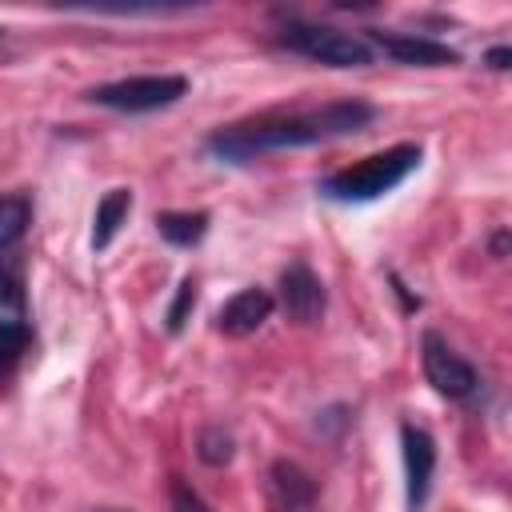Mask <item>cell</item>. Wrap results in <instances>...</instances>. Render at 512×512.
Here are the masks:
<instances>
[{"label":"cell","instance_id":"6da1fadb","mask_svg":"<svg viewBox=\"0 0 512 512\" xmlns=\"http://www.w3.org/2000/svg\"><path fill=\"white\" fill-rule=\"evenodd\" d=\"M376 116L372 104L364 100H332L308 112H292V116H260L248 124H232L212 132L208 148L212 156L228 160V164H248L264 152H284V148H304L316 140H332V136H348L368 128Z\"/></svg>","mask_w":512,"mask_h":512},{"label":"cell","instance_id":"7a4b0ae2","mask_svg":"<svg viewBox=\"0 0 512 512\" xmlns=\"http://www.w3.org/2000/svg\"><path fill=\"white\" fill-rule=\"evenodd\" d=\"M416 168H420V144H392L384 152L364 156L360 164H352L344 172H332L320 192L340 204H364V200H376V196L392 192L396 184H404Z\"/></svg>","mask_w":512,"mask_h":512},{"label":"cell","instance_id":"3957f363","mask_svg":"<svg viewBox=\"0 0 512 512\" xmlns=\"http://www.w3.org/2000/svg\"><path fill=\"white\" fill-rule=\"evenodd\" d=\"M280 44L296 56H308L316 64L328 68H364L372 64V48L364 36L344 32V28H328V24H308V20H288L280 28Z\"/></svg>","mask_w":512,"mask_h":512},{"label":"cell","instance_id":"277c9868","mask_svg":"<svg viewBox=\"0 0 512 512\" xmlns=\"http://www.w3.org/2000/svg\"><path fill=\"white\" fill-rule=\"evenodd\" d=\"M184 92H188L184 76L160 72V76H128V80L100 84L88 92V100L100 108H116V112H156V108L176 104Z\"/></svg>","mask_w":512,"mask_h":512},{"label":"cell","instance_id":"5b68a950","mask_svg":"<svg viewBox=\"0 0 512 512\" xmlns=\"http://www.w3.org/2000/svg\"><path fill=\"white\" fill-rule=\"evenodd\" d=\"M420 360H424L428 384H432L440 396H448V400H468V396L476 392V384H480L476 368H472L440 332H424V336H420Z\"/></svg>","mask_w":512,"mask_h":512},{"label":"cell","instance_id":"8992f818","mask_svg":"<svg viewBox=\"0 0 512 512\" xmlns=\"http://www.w3.org/2000/svg\"><path fill=\"white\" fill-rule=\"evenodd\" d=\"M400 452H404V480H408V508L420 512L428 504L432 492V472H436V440L416 428L404 424L400 428Z\"/></svg>","mask_w":512,"mask_h":512},{"label":"cell","instance_id":"52a82bcc","mask_svg":"<svg viewBox=\"0 0 512 512\" xmlns=\"http://www.w3.org/2000/svg\"><path fill=\"white\" fill-rule=\"evenodd\" d=\"M372 40L396 60V64H412V68H448L460 64V52L432 40V36H416V32H372Z\"/></svg>","mask_w":512,"mask_h":512},{"label":"cell","instance_id":"ba28073f","mask_svg":"<svg viewBox=\"0 0 512 512\" xmlns=\"http://www.w3.org/2000/svg\"><path fill=\"white\" fill-rule=\"evenodd\" d=\"M280 304H284V312L292 320L316 324L324 316V284H320V276L308 264H300V260L288 264L280 272Z\"/></svg>","mask_w":512,"mask_h":512},{"label":"cell","instance_id":"9c48e42d","mask_svg":"<svg viewBox=\"0 0 512 512\" xmlns=\"http://www.w3.org/2000/svg\"><path fill=\"white\" fill-rule=\"evenodd\" d=\"M272 316V296L264 288H244L232 300H224V308L216 312V328L224 336H248L256 332L264 320Z\"/></svg>","mask_w":512,"mask_h":512},{"label":"cell","instance_id":"30bf717a","mask_svg":"<svg viewBox=\"0 0 512 512\" xmlns=\"http://www.w3.org/2000/svg\"><path fill=\"white\" fill-rule=\"evenodd\" d=\"M272 488H276V496H280V504L288 512H308L316 504V480L292 460H276L272 464Z\"/></svg>","mask_w":512,"mask_h":512},{"label":"cell","instance_id":"8fae6325","mask_svg":"<svg viewBox=\"0 0 512 512\" xmlns=\"http://www.w3.org/2000/svg\"><path fill=\"white\" fill-rule=\"evenodd\" d=\"M128 212H132V192L128 188H112V192L100 196L96 216H92V248L96 252L112 244V236L120 232V224L128 220Z\"/></svg>","mask_w":512,"mask_h":512},{"label":"cell","instance_id":"7c38bea8","mask_svg":"<svg viewBox=\"0 0 512 512\" xmlns=\"http://www.w3.org/2000/svg\"><path fill=\"white\" fill-rule=\"evenodd\" d=\"M156 232L176 248H192L208 232V212H160L156 216Z\"/></svg>","mask_w":512,"mask_h":512},{"label":"cell","instance_id":"4fadbf2b","mask_svg":"<svg viewBox=\"0 0 512 512\" xmlns=\"http://www.w3.org/2000/svg\"><path fill=\"white\" fill-rule=\"evenodd\" d=\"M28 220H32V204H28V196H20V192L0 196V252L12 248V244L28 232Z\"/></svg>","mask_w":512,"mask_h":512},{"label":"cell","instance_id":"5bb4252c","mask_svg":"<svg viewBox=\"0 0 512 512\" xmlns=\"http://www.w3.org/2000/svg\"><path fill=\"white\" fill-rule=\"evenodd\" d=\"M28 344H32L28 324H20V328H4V332H0V392H4L8 380L16 376V368H20L24 352H28Z\"/></svg>","mask_w":512,"mask_h":512},{"label":"cell","instance_id":"9a60e30c","mask_svg":"<svg viewBox=\"0 0 512 512\" xmlns=\"http://www.w3.org/2000/svg\"><path fill=\"white\" fill-rule=\"evenodd\" d=\"M20 324H28V320H24V292H20V284L0 268V332H4V328H20Z\"/></svg>","mask_w":512,"mask_h":512},{"label":"cell","instance_id":"2e32d148","mask_svg":"<svg viewBox=\"0 0 512 512\" xmlns=\"http://www.w3.org/2000/svg\"><path fill=\"white\" fill-rule=\"evenodd\" d=\"M196 452H200V460H204V464L220 468V464H228V460H232V436H228L220 424H212V428H204V432H200Z\"/></svg>","mask_w":512,"mask_h":512},{"label":"cell","instance_id":"e0dca14e","mask_svg":"<svg viewBox=\"0 0 512 512\" xmlns=\"http://www.w3.org/2000/svg\"><path fill=\"white\" fill-rule=\"evenodd\" d=\"M192 308H196V280H192V276H184V280H180V288H176V296H172V304H168V312H164L168 332H180V328L188 324Z\"/></svg>","mask_w":512,"mask_h":512},{"label":"cell","instance_id":"ac0fdd59","mask_svg":"<svg viewBox=\"0 0 512 512\" xmlns=\"http://www.w3.org/2000/svg\"><path fill=\"white\" fill-rule=\"evenodd\" d=\"M172 512H212L188 480H172Z\"/></svg>","mask_w":512,"mask_h":512},{"label":"cell","instance_id":"d6986e66","mask_svg":"<svg viewBox=\"0 0 512 512\" xmlns=\"http://www.w3.org/2000/svg\"><path fill=\"white\" fill-rule=\"evenodd\" d=\"M484 60H488V68H496V72H504V68L512 64V48H504V44H500V48H492V52H488Z\"/></svg>","mask_w":512,"mask_h":512}]
</instances>
